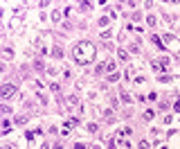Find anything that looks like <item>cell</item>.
<instances>
[{
	"label": "cell",
	"mask_w": 180,
	"mask_h": 149,
	"mask_svg": "<svg viewBox=\"0 0 180 149\" xmlns=\"http://www.w3.org/2000/svg\"><path fill=\"white\" fill-rule=\"evenodd\" d=\"M72 57H74V61L77 63H90L95 59V45L88 43V41H81V43H77L74 48H72Z\"/></svg>",
	"instance_id": "cell-1"
},
{
	"label": "cell",
	"mask_w": 180,
	"mask_h": 149,
	"mask_svg": "<svg viewBox=\"0 0 180 149\" xmlns=\"http://www.w3.org/2000/svg\"><path fill=\"white\" fill-rule=\"evenodd\" d=\"M11 95H16V86L14 84H5L0 88V97H11Z\"/></svg>",
	"instance_id": "cell-2"
},
{
	"label": "cell",
	"mask_w": 180,
	"mask_h": 149,
	"mask_svg": "<svg viewBox=\"0 0 180 149\" xmlns=\"http://www.w3.org/2000/svg\"><path fill=\"white\" fill-rule=\"evenodd\" d=\"M162 41H164L167 45H169V48H173V50L178 48V43H176V38H173L171 34H164V36H162Z\"/></svg>",
	"instance_id": "cell-3"
},
{
	"label": "cell",
	"mask_w": 180,
	"mask_h": 149,
	"mask_svg": "<svg viewBox=\"0 0 180 149\" xmlns=\"http://www.w3.org/2000/svg\"><path fill=\"white\" fill-rule=\"evenodd\" d=\"M104 66H106V70L111 72V75L115 72V61H113V59H106V63H104Z\"/></svg>",
	"instance_id": "cell-4"
},
{
	"label": "cell",
	"mask_w": 180,
	"mask_h": 149,
	"mask_svg": "<svg viewBox=\"0 0 180 149\" xmlns=\"http://www.w3.org/2000/svg\"><path fill=\"white\" fill-rule=\"evenodd\" d=\"M117 57H120L122 61H129V54H126V50H120V52H117Z\"/></svg>",
	"instance_id": "cell-5"
},
{
	"label": "cell",
	"mask_w": 180,
	"mask_h": 149,
	"mask_svg": "<svg viewBox=\"0 0 180 149\" xmlns=\"http://www.w3.org/2000/svg\"><path fill=\"white\" fill-rule=\"evenodd\" d=\"M77 120H68V122H65V129H72V127H77Z\"/></svg>",
	"instance_id": "cell-6"
},
{
	"label": "cell",
	"mask_w": 180,
	"mask_h": 149,
	"mask_svg": "<svg viewBox=\"0 0 180 149\" xmlns=\"http://www.w3.org/2000/svg\"><path fill=\"white\" fill-rule=\"evenodd\" d=\"M61 54H63V52H61L59 48H54V50H52V57H56V59H61Z\"/></svg>",
	"instance_id": "cell-7"
},
{
	"label": "cell",
	"mask_w": 180,
	"mask_h": 149,
	"mask_svg": "<svg viewBox=\"0 0 180 149\" xmlns=\"http://www.w3.org/2000/svg\"><path fill=\"white\" fill-rule=\"evenodd\" d=\"M25 122H27V118H25V115H20V118L16 115V124H25Z\"/></svg>",
	"instance_id": "cell-8"
},
{
	"label": "cell",
	"mask_w": 180,
	"mask_h": 149,
	"mask_svg": "<svg viewBox=\"0 0 180 149\" xmlns=\"http://www.w3.org/2000/svg\"><path fill=\"white\" fill-rule=\"evenodd\" d=\"M122 102H124V104H129V102H131V95H126V93H122Z\"/></svg>",
	"instance_id": "cell-9"
},
{
	"label": "cell",
	"mask_w": 180,
	"mask_h": 149,
	"mask_svg": "<svg viewBox=\"0 0 180 149\" xmlns=\"http://www.w3.org/2000/svg\"><path fill=\"white\" fill-rule=\"evenodd\" d=\"M2 57H5V59H11V57H14V52H11V50H5V52H2Z\"/></svg>",
	"instance_id": "cell-10"
},
{
	"label": "cell",
	"mask_w": 180,
	"mask_h": 149,
	"mask_svg": "<svg viewBox=\"0 0 180 149\" xmlns=\"http://www.w3.org/2000/svg\"><path fill=\"white\" fill-rule=\"evenodd\" d=\"M68 104H70V106H74V104H77V97L70 95V97H68Z\"/></svg>",
	"instance_id": "cell-11"
},
{
	"label": "cell",
	"mask_w": 180,
	"mask_h": 149,
	"mask_svg": "<svg viewBox=\"0 0 180 149\" xmlns=\"http://www.w3.org/2000/svg\"><path fill=\"white\" fill-rule=\"evenodd\" d=\"M117 79H120V75H117V72H113L111 77H108V81H117Z\"/></svg>",
	"instance_id": "cell-12"
},
{
	"label": "cell",
	"mask_w": 180,
	"mask_h": 149,
	"mask_svg": "<svg viewBox=\"0 0 180 149\" xmlns=\"http://www.w3.org/2000/svg\"><path fill=\"white\" fill-rule=\"evenodd\" d=\"M153 118V111H144V120H151Z\"/></svg>",
	"instance_id": "cell-13"
},
{
	"label": "cell",
	"mask_w": 180,
	"mask_h": 149,
	"mask_svg": "<svg viewBox=\"0 0 180 149\" xmlns=\"http://www.w3.org/2000/svg\"><path fill=\"white\" fill-rule=\"evenodd\" d=\"M140 149H151V145H149V142H144V140H142V142H140Z\"/></svg>",
	"instance_id": "cell-14"
},
{
	"label": "cell",
	"mask_w": 180,
	"mask_h": 149,
	"mask_svg": "<svg viewBox=\"0 0 180 149\" xmlns=\"http://www.w3.org/2000/svg\"><path fill=\"white\" fill-rule=\"evenodd\" d=\"M173 108H176V111H178V113H180V99H178V102H176V104H173Z\"/></svg>",
	"instance_id": "cell-15"
},
{
	"label": "cell",
	"mask_w": 180,
	"mask_h": 149,
	"mask_svg": "<svg viewBox=\"0 0 180 149\" xmlns=\"http://www.w3.org/2000/svg\"><path fill=\"white\" fill-rule=\"evenodd\" d=\"M54 149H63V147H61V145H56V147H54Z\"/></svg>",
	"instance_id": "cell-16"
},
{
	"label": "cell",
	"mask_w": 180,
	"mask_h": 149,
	"mask_svg": "<svg viewBox=\"0 0 180 149\" xmlns=\"http://www.w3.org/2000/svg\"><path fill=\"white\" fill-rule=\"evenodd\" d=\"M92 149H99V147H92Z\"/></svg>",
	"instance_id": "cell-17"
},
{
	"label": "cell",
	"mask_w": 180,
	"mask_h": 149,
	"mask_svg": "<svg viewBox=\"0 0 180 149\" xmlns=\"http://www.w3.org/2000/svg\"><path fill=\"white\" fill-rule=\"evenodd\" d=\"M5 149H9V147H5Z\"/></svg>",
	"instance_id": "cell-18"
}]
</instances>
